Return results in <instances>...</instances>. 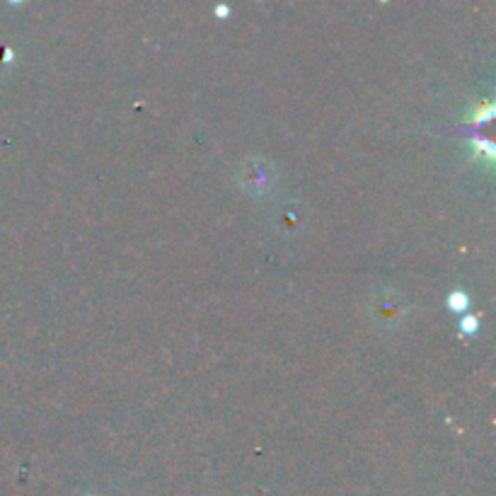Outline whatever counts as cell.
Returning <instances> with one entry per match:
<instances>
[{"mask_svg": "<svg viewBox=\"0 0 496 496\" xmlns=\"http://www.w3.org/2000/svg\"><path fill=\"white\" fill-rule=\"evenodd\" d=\"M255 167L257 170H252L249 165L245 167L242 182L252 192H262V189H267V179H271V175H267V163H262V160H255Z\"/></svg>", "mask_w": 496, "mask_h": 496, "instance_id": "6da1fadb", "label": "cell"}, {"mask_svg": "<svg viewBox=\"0 0 496 496\" xmlns=\"http://www.w3.org/2000/svg\"><path fill=\"white\" fill-rule=\"evenodd\" d=\"M450 305H453L455 310H462V308H465V305H468V298L462 296L461 291L453 293V296H450Z\"/></svg>", "mask_w": 496, "mask_h": 496, "instance_id": "7a4b0ae2", "label": "cell"}]
</instances>
